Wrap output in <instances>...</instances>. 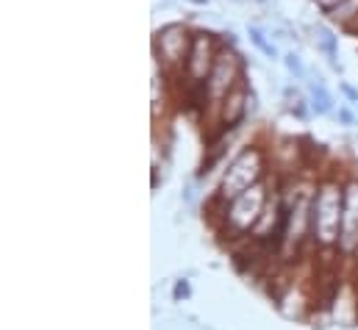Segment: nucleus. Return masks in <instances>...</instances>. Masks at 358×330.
<instances>
[{"instance_id": "6", "label": "nucleus", "mask_w": 358, "mask_h": 330, "mask_svg": "<svg viewBox=\"0 0 358 330\" xmlns=\"http://www.w3.org/2000/svg\"><path fill=\"white\" fill-rule=\"evenodd\" d=\"M192 39H194V28L189 22H167L162 28L153 31V62L162 64V70L178 81L186 64V56L192 50Z\"/></svg>"}, {"instance_id": "13", "label": "nucleus", "mask_w": 358, "mask_h": 330, "mask_svg": "<svg viewBox=\"0 0 358 330\" xmlns=\"http://www.w3.org/2000/svg\"><path fill=\"white\" fill-rule=\"evenodd\" d=\"M283 64H286V70H289L294 78H303V62H300L297 53H286V56H283Z\"/></svg>"}, {"instance_id": "16", "label": "nucleus", "mask_w": 358, "mask_h": 330, "mask_svg": "<svg viewBox=\"0 0 358 330\" xmlns=\"http://www.w3.org/2000/svg\"><path fill=\"white\" fill-rule=\"evenodd\" d=\"M339 120H342L345 125H350V122H353V114H350L348 108H342V111H339Z\"/></svg>"}, {"instance_id": "4", "label": "nucleus", "mask_w": 358, "mask_h": 330, "mask_svg": "<svg viewBox=\"0 0 358 330\" xmlns=\"http://www.w3.org/2000/svg\"><path fill=\"white\" fill-rule=\"evenodd\" d=\"M242 81H245V59L236 53L234 42L225 39V45H222V50H220V56H217V62H214L208 78H206L203 89H200V97H197V111L203 114V128H206V134H208L211 125H214V117H217L220 103L228 97V92H231L236 83H242Z\"/></svg>"}, {"instance_id": "17", "label": "nucleus", "mask_w": 358, "mask_h": 330, "mask_svg": "<svg viewBox=\"0 0 358 330\" xmlns=\"http://www.w3.org/2000/svg\"><path fill=\"white\" fill-rule=\"evenodd\" d=\"M186 3H192V6H197V8H206L211 0H186Z\"/></svg>"}, {"instance_id": "15", "label": "nucleus", "mask_w": 358, "mask_h": 330, "mask_svg": "<svg viewBox=\"0 0 358 330\" xmlns=\"http://www.w3.org/2000/svg\"><path fill=\"white\" fill-rule=\"evenodd\" d=\"M342 89H345V94H348L353 103H358V92L353 89V86H350V83H342Z\"/></svg>"}, {"instance_id": "14", "label": "nucleus", "mask_w": 358, "mask_h": 330, "mask_svg": "<svg viewBox=\"0 0 358 330\" xmlns=\"http://www.w3.org/2000/svg\"><path fill=\"white\" fill-rule=\"evenodd\" d=\"M311 3H314V6H317L322 14H328V11H334V8H336L342 0H311Z\"/></svg>"}, {"instance_id": "2", "label": "nucleus", "mask_w": 358, "mask_h": 330, "mask_svg": "<svg viewBox=\"0 0 358 330\" xmlns=\"http://www.w3.org/2000/svg\"><path fill=\"white\" fill-rule=\"evenodd\" d=\"M272 186H275V175L269 172L267 180H262V183L245 189V192H242L239 197H234L231 203L217 206V208L208 206V220L214 222L217 234H220L222 239H231V242H234V239H248V236L256 231V225H259V220H262V214H264V208H267Z\"/></svg>"}, {"instance_id": "12", "label": "nucleus", "mask_w": 358, "mask_h": 330, "mask_svg": "<svg viewBox=\"0 0 358 330\" xmlns=\"http://www.w3.org/2000/svg\"><path fill=\"white\" fill-rule=\"evenodd\" d=\"M248 36H250V42L256 45V50H262L267 59H278V48L272 45V39H267V34H264L259 25H250V28H248Z\"/></svg>"}, {"instance_id": "10", "label": "nucleus", "mask_w": 358, "mask_h": 330, "mask_svg": "<svg viewBox=\"0 0 358 330\" xmlns=\"http://www.w3.org/2000/svg\"><path fill=\"white\" fill-rule=\"evenodd\" d=\"M308 31L314 34V45H317V50L325 53V59L339 70V62H336V59H339V36H336L328 25H311Z\"/></svg>"}, {"instance_id": "18", "label": "nucleus", "mask_w": 358, "mask_h": 330, "mask_svg": "<svg viewBox=\"0 0 358 330\" xmlns=\"http://www.w3.org/2000/svg\"><path fill=\"white\" fill-rule=\"evenodd\" d=\"M231 3H236V6H245V3H248V0H231Z\"/></svg>"}, {"instance_id": "7", "label": "nucleus", "mask_w": 358, "mask_h": 330, "mask_svg": "<svg viewBox=\"0 0 358 330\" xmlns=\"http://www.w3.org/2000/svg\"><path fill=\"white\" fill-rule=\"evenodd\" d=\"M253 108H256V94H253L250 83L245 78L242 83H236V86L228 92V97L220 103L217 117H214V125H211V131H208L206 136H208V139H220V136L234 134V131L245 122V117H248Z\"/></svg>"}, {"instance_id": "5", "label": "nucleus", "mask_w": 358, "mask_h": 330, "mask_svg": "<svg viewBox=\"0 0 358 330\" xmlns=\"http://www.w3.org/2000/svg\"><path fill=\"white\" fill-rule=\"evenodd\" d=\"M222 45H225V36H217L208 28H194V39H192V50L186 56L183 73H180L178 81H173V86L186 94V103H192L194 108H197L200 89H203V83L208 78V73H211Z\"/></svg>"}, {"instance_id": "11", "label": "nucleus", "mask_w": 358, "mask_h": 330, "mask_svg": "<svg viewBox=\"0 0 358 330\" xmlns=\"http://www.w3.org/2000/svg\"><path fill=\"white\" fill-rule=\"evenodd\" d=\"M311 108H314L317 114H328V111L334 108V100H331L325 83L320 81V78H317V83H311Z\"/></svg>"}, {"instance_id": "9", "label": "nucleus", "mask_w": 358, "mask_h": 330, "mask_svg": "<svg viewBox=\"0 0 358 330\" xmlns=\"http://www.w3.org/2000/svg\"><path fill=\"white\" fill-rule=\"evenodd\" d=\"M331 317L334 322L350 328L358 322V283L353 280H342L336 283L334 289V297H331Z\"/></svg>"}, {"instance_id": "3", "label": "nucleus", "mask_w": 358, "mask_h": 330, "mask_svg": "<svg viewBox=\"0 0 358 330\" xmlns=\"http://www.w3.org/2000/svg\"><path fill=\"white\" fill-rule=\"evenodd\" d=\"M269 172H272V169H269L267 145H262V142L245 145V148L228 162V166L222 169V178H220V183H217V192H214V197H211L208 206L217 208V206L231 203V200L239 197L245 189H250V186L267 180Z\"/></svg>"}, {"instance_id": "8", "label": "nucleus", "mask_w": 358, "mask_h": 330, "mask_svg": "<svg viewBox=\"0 0 358 330\" xmlns=\"http://www.w3.org/2000/svg\"><path fill=\"white\" fill-rule=\"evenodd\" d=\"M339 255L345 261L358 258V175L345 178V211H342Z\"/></svg>"}, {"instance_id": "1", "label": "nucleus", "mask_w": 358, "mask_h": 330, "mask_svg": "<svg viewBox=\"0 0 358 330\" xmlns=\"http://www.w3.org/2000/svg\"><path fill=\"white\" fill-rule=\"evenodd\" d=\"M342 211H345V178H339L336 172L320 175L311 200V248L317 252L339 255Z\"/></svg>"}]
</instances>
